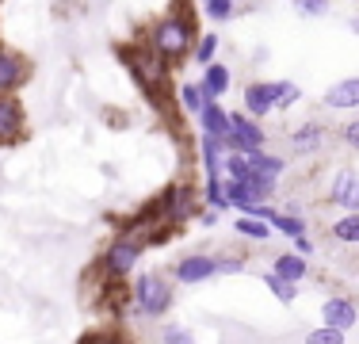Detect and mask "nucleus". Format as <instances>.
<instances>
[{"mask_svg": "<svg viewBox=\"0 0 359 344\" xmlns=\"http://www.w3.org/2000/svg\"><path fill=\"white\" fill-rule=\"evenodd\" d=\"M195 119H199L203 134H215V138H226L229 134V111L222 107V100H207Z\"/></svg>", "mask_w": 359, "mask_h": 344, "instance_id": "dca6fc26", "label": "nucleus"}, {"mask_svg": "<svg viewBox=\"0 0 359 344\" xmlns=\"http://www.w3.org/2000/svg\"><path fill=\"white\" fill-rule=\"evenodd\" d=\"M329 234L337 241H344V245H359V211H348L344 218H337L329 226Z\"/></svg>", "mask_w": 359, "mask_h": 344, "instance_id": "393cba45", "label": "nucleus"}, {"mask_svg": "<svg viewBox=\"0 0 359 344\" xmlns=\"http://www.w3.org/2000/svg\"><path fill=\"white\" fill-rule=\"evenodd\" d=\"M340 142H344L352 153H359V115L352 119V123H344V126H340Z\"/></svg>", "mask_w": 359, "mask_h": 344, "instance_id": "72a5a7b5", "label": "nucleus"}, {"mask_svg": "<svg viewBox=\"0 0 359 344\" xmlns=\"http://www.w3.org/2000/svg\"><path fill=\"white\" fill-rule=\"evenodd\" d=\"M325 142H329V131H325L321 123H302V126L290 131V153H298V157H313V153H321Z\"/></svg>", "mask_w": 359, "mask_h": 344, "instance_id": "4468645a", "label": "nucleus"}, {"mask_svg": "<svg viewBox=\"0 0 359 344\" xmlns=\"http://www.w3.org/2000/svg\"><path fill=\"white\" fill-rule=\"evenodd\" d=\"M249 157V165L252 172H260V176H268V180H279L287 172V161L279 157V153H268V150H252V153H245Z\"/></svg>", "mask_w": 359, "mask_h": 344, "instance_id": "aec40b11", "label": "nucleus"}, {"mask_svg": "<svg viewBox=\"0 0 359 344\" xmlns=\"http://www.w3.org/2000/svg\"><path fill=\"white\" fill-rule=\"evenodd\" d=\"M195 8L203 12V20L210 23H229L237 15V0H191Z\"/></svg>", "mask_w": 359, "mask_h": 344, "instance_id": "4be33fe9", "label": "nucleus"}, {"mask_svg": "<svg viewBox=\"0 0 359 344\" xmlns=\"http://www.w3.org/2000/svg\"><path fill=\"white\" fill-rule=\"evenodd\" d=\"M249 172H252V165L245 153H226V165H222V176L226 180H245Z\"/></svg>", "mask_w": 359, "mask_h": 344, "instance_id": "c85d7f7f", "label": "nucleus"}, {"mask_svg": "<svg viewBox=\"0 0 359 344\" xmlns=\"http://www.w3.org/2000/svg\"><path fill=\"white\" fill-rule=\"evenodd\" d=\"M145 42H149L153 50H157L161 58H165L168 65H184L187 58H191L195 50V39H199V23H195V12L180 0L172 4L165 15H157V20L149 23V31L142 34Z\"/></svg>", "mask_w": 359, "mask_h": 344, "instance_id": "f257e3e1", "label": "nucleus"}, {"mask_svg": "<svg viewBox=\"0 0 359 344\" xmlns=\"http://www.w3.org/2000/svg\"><path fill=\"white\" fill-rule=\"evenodd\" d=\"M215 275H218V260L210 253H187L172 264V283H180V287H199Z\"/></svg>", "mask_w": 359, "mask_h": 344, "instance_id": "1a4fd4ad", "label": "nucleus"}, {"mask_svg": "<svg viewBox=\"0 0 359 344\" xmlns=\"http://www.w3.org/2000/svg\"><path fill=\"white\" fill-rule=\"evenodd\" d=\"M76 344H130L123 337V333H115V329H92V333H84Z\"/></svg>", "mask_w": 359, "mask_h": 344, "instance_id": "473e14b6", "label": "nucleus"}, {"mask_svg": "<svg viewBox=\"0 0 359 344\" xmlns=\"http://www.w3.org/2000/svg\"><path fill=\"white\" fill-rule=\"evenodd\" d=\"M218 275H241L245 272V256H215Z\"/></svg>", "mask_w": 359, "mask_h": 344, "instance_id": "f704fd0d", "label": "nucleus"}, {"mask_svg": "<svg viewBox=\"0 0 359 344\" xmlns=\"http://www.w3.org/2000/svg\"><path fill=\"white\" fill-rule=\"evenodd\" d=\"M0 8H4V0H0Z\"/></svg>", "mask_w": 359, "mask_h": 344, "instance_id": "a19ab883", "label": "nucleus"}, {"mask_svg": "<svg viewBox=\"0 0 359 344\" xmlns=\"http://www.w3.org/2000/svg\"><path fill=\"white\" fill-rule=\"evenodd\" d=\"M348 31L359 34V12H355V15H348Z\"/></svg>", "mask_w": 359, "mask_h": 344, "instance_id": "58836bf2", "label": "nucleus"}, {"mask_svg": "<svg viewBox=\"0 0 359 344\" xmlns=\"http://www.w3.org/2000/svg\"><path fill=\"white\" fill-rule=\"evenodd\" d=\"M252 4H260V0H252Z\"/></svg>", "mask_w": 359, "mask_h": 344, "instance_id": "ea45409f", "label": "nucleus"}, {"mask_svg": "<svg viewBox=\"0 0 359 344\" xmlns=\"http://www.w3.org/2000/svg\"><path fill=\"white\" fill-rule=\"evenodd\" d=\"M241 184H245V192H249L252 203H268L271 195H276V184H279V180H268V176H260V172H249Z\"/></svg>", "mask_w": 359, "mask_h": 344, "instance_id": "b1692460", "label": "nucleus"}, {"mask_svg": "<svg viewBox=\"0 0 359 344\" xmlns=\"http://www.w3.org/2000/svg\"><path fill=\"white\" fill-rule=\"evenodd\" d=\"M229 153H252L268 150V131L260 126V119L245 115V111H229V134H226Z\"/></svg>", "mask_w": 359, "mask_h": 344, "instance_id": "423d86ee", "label": "nucleus"}, {"mask_svg": "<svg viewBox=\"0 0 359 344\" xmlns=\"http://www.w3.org/2000/svg\"><path fill=\"white\" fill-rule=\"evenodd\" d=\"M31 73H35L31 58L23 54V50L8 46V42H0V96H8V92H20L23 84L31 81Z\"/></svg>", "mask_w": 359, "mask_h": 344, "instance_id": "6e6552de", "label": "nucleus"}, {"mask_svg": "<svg viewBox=\"0 0 359 344\" xmlns=\"http://www.w3.org/2000/svg\"><path fill=\"white\" fill-rule=\"evenodd\" d=\"M271 272H279L290 283H302L306 275H310V260H306V256H298L294 249H290V253H279L276 260H271Z\"/></svg>", "mask_w": 359, "mask_h": 344, "instance_id": "a211bd4d", "label": "nucleus"}, {"mask_svg": "<svg viewBox=\"0 0 359 344\" xmlns=\"http://www.w3.org/2000/svg\"><path fill=\"white\" fill-rule=\"evenodd\" d=\"M172 100H176L180 111H187V115H199L203 103H207V96H203V88H199V81H180L176 88H172Z\"/></svg>", "mask_w": 359, "mask_h": 344, "instance_id": "6ab92c4d", "label": "nucleus"}, {"mask_svg": "<svg viewBox=\"0 0 359 344\" xmlns=\"http://www.w3.org/2000/svg\"><path fill=\"white\" fill-rule=\"evenodd\" d=\"M145 249H149V245H145V237L126 234V230L118 237H111L107 249H104V256H100V272H104V279L107 283H123L126 275L138 268V260H142Z\"/></svg>", "mask_w": 359, "mask_h": 344, "instance_id": "20e7f679", "label": "nucleus"}, {"mask_svg": "<svg viewBox=\"0 0 359 344\" xmlns=\"http://www.w3.org/2000/svg\"><path fill=\"white\" fill-rule=\"evenodd\" d=\"M264 287H268V291H271V295H276L283 306H290V303L298 298V283L283 279V275H279V272H271V268L264 272Z\"/></svg>", "mask_w": 359, "mask_h": 344, "instance_id": "5701e85b", "label": "nucleus"}, {"mask_svg": "<svg viewBox=\"0 0 359 344\" xmlns=\"http://www.w3.org/2000/svg\"><path fill=\"white\" fill-rule=\"evenodd\" d=\"M218 46H222V34L218 31H199L195 50H191V62L199 69H207L210 62H218Z\"/></svg>", "mask_w": 359, "mask_h": 344, "instance_id": "412c9836", "label": "nucleus"}, {"mask_svg": "<svg viewBox=\"0 0 359 344\" xmlns=\"http://www.w3.org/2000/svg\"><path fill=\"white\" fill-rule=\"evenodd\" d=\"M118 62H123V69L130 73V81L138 84L149 100H161V96L172 92V65H168L145 39L123 42V46H118Z\"/></svg>", "mask_w": 359, "mask_h": 344, "instance_id": "f03ea898", "label": "nucleus"}, {"mask_svg": "<svg viewBox=\"0 0 359 344\" xmlns=\"http://www.w3.org/2000/svg\"><path fill=\"white\" fill-rule=\"evenodd\" d=\"M153 214H157L161 226L180 230L187 218L199 214V192H195L191 184H168L165 192H161V199L153 203Z\"/></svg>", "mask_w": 359, "mask_h": 344, "instance_id": "39448f33", "label": "nucleus"}, {"mask_svg": "<svg viewBox=\"0 0 359 344\" xmlns=\"http://www.w3.org/2000/svg\"><path fill=\"white\" fill-rule=\"evenodd\" d=\"M290 245H294V253H298V256H306V260L313 256V241L306 237V234H302V237H290Z\"/></svg>", "mask_w": 359, "mask_h": 344, "instance_id": "e433bc0d", "label": "nucleus"}, {"mask_svg": "<svg viewBox=\"0 0 359 344\" xmlns=\"http://www.w3.org/2000/svg\"><path fill=\"white\" fill-rule=\"evenodd\" d=\"M199 222L203 226H218V211H199Z\"/></svg>", "mask_w": 359, "mask_h": 344, "instance_id": "4c0bfd02", "label": "nucleus"}, {"mask_svg": "<svg viewBox=\"0 0 359 344\" xmlns=\"http://www.w3.org/2000/svg\"><path fill=\"white\" fill-rule=\"evenodd\" d=\"M321 103L329 111H355L359 107V77H340L325 88Z\"/></svg>", "mask_w": 359, "mask_h": 344, "instance_id": "ddd939ff", "label": "nucleus"}, {"mask_svg": "<svg viewBox=\"0 0 359 344\" xmlns=\"http://www.w3.org/2000/svg\"><path fill=\"white\" fill-rule=\"evenodd\" d=\"M23 134H27V111L15 92H8L0 96V145H15Z\"/></svg>", "mask_w": 359, "mask_h": 344, "instance_id": "9d476101", "label": "nucleus"}, {"mask_svg": "<svg viewBox=\"0 0 359 344\" xmlns=\"http://www.w3.org/2000/svg\"><path fill=\"white\" fill-rule=\"evenodd\" d=\"M329 203L340 206V211H359V168L344 165L332 172L329 180Z\"/></svg>", "mask_w": 359, "mask_h": 344, "instance_id": "9b49d317", "label": "nucleus"}, {"mask_svg": "<svg viewBox=\"0 0 359 344\" xmlns=\"http://www.w3.org/2000/svg\"><path fill=\"white\" fill-rule=\"evenodd\" d=\"M298 100H302V88H298L294 81H287V88H283V100H279V107H276V111H287V107H294Z\"/></svg>", "mask_w": 359, "mask_h": 344, "instance_id": "c9c22d12", "label": "nucleus"}, {"mask_svg": "<svg viewBox=\"0 0 359 344\" xmlns=\"http://www.w3.org/2000/svg\"><path fill=\"white\" fill-rule=\"evenodd\" d=\"M290 4H294V12L302 20H321V15H329L332 0H290Z\"/></svg>", "mask_w": 359, "mask_h": 344, "instance_id": "7c9ffc66", "label": "nucleus"}, {"mask_svg": "<svg viewBox=\"0 0 359 344\" xmlns=\"http://www.w3.org/2000/svg\"><path fill=\"white\" fill-rule=\"evenodd\" d=\"M226 138H215V134H203L199 142V157H203V168L207 176H222V165H226Z\"/></svg>", "mask_w": 359, "mask_h": 344, "instance_id": "f3484780", "label": "nucleus"}, {"mask_svg": "<svg viewBox=\"0 0 359 344\" xmlns=\"http://www.w3.org/2000/svg\"><path fill=\"white\" fill-rule=\"evenodd\" d=\"M233 230L241 237H249V241H268L271 237V226H268V222H260V218H252V214H241V218L233 222Z\"/></svg>", "mask_w": 359, "mask_h": 344, "instance_id": "cd10ccee", "label": "nucleus"}, {"mask_svg": "<svg viewBox=\"0 0 359 344\" xmlns=\"http://www.w3.org/2000/svg\"><path fill=\"white\" fill-rule=\"evenodd\" d=\"M130 303H134V310H138L142 317H149V322L165 317L168 310H172V303H176L172 275H165V272H142L138 279H134V287H130Z\"/></svg>", "mask_w": 359, "mask_h": 344, "instance_id": "7ed1b4c3", "label": "nucleus"}, {"mask_svg": "<svg viewBox=\"0 0 359 344\" xmlns=\"http://www.w3.org/2000/svg\"><path fill=\"white\" fill-rule=\"evenodd\" d=\"M268 226L279 230V234H287V237H302L306 234V218L302 214H287V211H276L268 218Z\"/></svg>", "mask_w": 359, "mask_h": 344, "instance_id": "bb28decb", "label": "nucleus"}, {"mask_svg": "<svg viewBox=\"0 0 359 344\" xmlns=\"http://www.w3.org/2000/svg\"><path fill=\"white\" fill-rule=\"evenodd\" d=\"M283 88H287V81H249V84L241 88V107H245V115L268 119L271 111L279 107V100H283Z\"/></svg>", "mask_w": 359, "mask_h": 344, "instance_id": "0eeeda50", "label": "nucleus"}, {"mask_svg": "<svg viewBox=\"0 0 359 344\" xmlns=\"http://www.w3.org/2000/svg\"><path fill=\"white\" fill-rule=\"evenodd\" d=\"M203 199L210 203V211H233L226 199V176H207V184H203Z\"/></svg>", "mask_w": 359, "mask_h": 344, "instance_id": "a878e982", "label": "nucleus"}, {"mask_svg": "<svg viewBox=\"0 0 359 344\" xmlns=\"http://www.w3.org/2000/svg\"><path fill=\"white\" fill-rule=\"evenodd\" d=\"M321 325H332V329H355L359 325V306L348 295H329L321 303Z\"/></svg>", "mask_w": 359, "mask_h": 344, "instance_id": "f8f14e48", "label": "nucleus"}, {"mask_svg": "<svg viewBox=\"0 0 359 344\" xmlns=\"http://www.w3.org/2000/svg\"><path fill=\"white\" fill-rule=\"evenodd\" d=\"M306 344H348V333L332 329V325H318V329L306 333Z\"/></svg>", "mask_w": 359, "mask_h": 344, "instance_id": "c756f323", "label": "nucleus"}, {"mask_svg": "<svg viewBox=\"0 0 359 344\" xmlns=\"http://www.w3.org/2000/svg\"><path fill=\"white\" fill-rule=\"evenodd\" d=\"M229 84H233V69L222 65V62H210L207 69H203V77H199V88H203L207 100H222L229 92Z\"/></svg>", "mask_w": 359, "mask_h": 344, "instance_id": "2eb2a0df", "label": "nucleus"}, {"mask_svg": "<svg viewBox=\"0 0 359 344\" xmlns=\"http://www.w3.org/2000/svg\"><path fill=\"white\" fill-rule=\"evenodd\" d=\"M161 344H195V333L187 329V325H165V329H161V337H157Z\"/></svg>", "mask_w": 359, "mask_h": 344, "instance_id": "2f4dec72", "label": "nucleus"}]
</instances>
